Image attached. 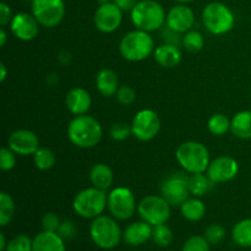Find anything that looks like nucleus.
Listing matches in <instances>:
<instances>
[{"mask_svg": "<svg viewBox=\"0 0 251 251\" xmlns=\"http://www.w3.org/2000/svg\"><path fill=\"white\" fill-rule=\"evenodd\" d=\"M176 1L180 2V4H186V2H191L194 1V0H176Z\"/></svg>", "mask_w": 251, "mask_h": 251, "instance_id": "obj_47", "label": "nucleus"}, {"mask_svg": "<svg viewBox=\"0 0 251 251\" xmlns=\"http://www.w3.org/2000/svg\"><path fill=\"white\" fill-rule=\"evenodd\" d=\"M212 181L203 173H195L189 176V190L195 198H201L211 189Z\"/></svg>", "mask_w": 251, "mask_h": 251, "instance_id": "obj_27", "label": "nucleus"}, {"mask_svg": "<svg viewBox=\"0 0 251 251\" xmlns=\"http://www.w3.org/2000/svg\"><path fill=\"white\" fill-rule=\"evenodd\" d=\"M32 250L33 251H66L65 240L56 232L38 233L32 239Z\"/></svg>", "mask_w": 251, "mask_h": 251, "instance_id": "obj_20", "label": "nucleus"}, {"mask_svg": "<svg viewBox=\"0 0 251 251\" xmlns=\"http://www.w3.org/2000/svg\"><path fill=\"white\" fill-rule=\"evenodd\" d=\"M167 26L180 33L190 31L195 24V15L189 6L184 4L176 5L167 14Z\"/></svg>", "mask_w": 251, "mask_h": 251, "instance_id": "obj_17", "label": "nucleus"}, {"mask_svg": "<svg viewBox=\"0 0 251 251\" xmlns=\"http://www.w3.org/2000/svg\"><path fill=\"white\" fill-rule=\"evenodd\" d=\"M208 131L215 136H222L230 130V120L221 113H216L208 119Z\"/></svg>", "mask_w": 251, "mask_h": 251, "instance_id": "obj_28", "label": "nucleus"}, {"mask_svg": "<svg viewBox=\"0 0 251 251\" xmlns=\"http://www.w3.org/2000/svg\"><path fill=\"white\" fill-rule=\"evenodd\" d=\"M130 135H132L131 125L126 124L124 122L114 123L110 127V137L115 141H124Z\"/></svg>", "mask_w": 251, "mask_h": 251, "instance_id": "obj_36", "label": "nucleus"}, {"mask_svg": "<svg viewBox=\"0 0 251 251\" xmlns=\"http://www.w3.org/2000/svg\"><path fill=\"white\" fill-rule=\"evenodd\" d=\"M123 20V10L118 7L114 2H104L98 6L96 10L95 17V26L97 27L98 31L103 33H112L118 27L120 26Z\"/></svg>", "mask_w": 251, "mask_h": 251, "instance_id": "obj_13", "label": "nucleus"}, {"mask_svg": "<svg viewBox=\"0 0 251 251\" xmlns=\"http://www.w3.org/2000/svg\"><path fill=\"white\" fill-rule=\"evenodd\" d=\"M206 172L213 184L227 183L237 176L239 172V164L233 157L221 156L210 162V166Z\"/></svg>", "mask_w": 251, "mask_h": 251, "instance_id": "obj_14", "label": "nucleus"}, {"mask_svg": "<svg viewBox=\"0 0 251 251\" xmlns=\"http://www.w3.org/2000/svg\"><path fill=\"white\" fill-rule=\"evenodd\" d=\"M202 22L210 33L221 36L232 31L235 24V17L227 5L213 1L206 5L203 9Z\"/></svg>", "mask_w": 251, "mask_h": 251, "instance_id": "obj_7", "label": "nucleus"}, {"mask_svg": "<svg viewBox=\"0 0 251 251\" xmlns=\"http://www.w3.org/2000/svg\"><path fill=\"white\" fill-rule=\"evenodd\" d=\"M32 15L43 27L58 26L65 15L64 0H32Z\"/></svg>", "mask_w": 251, "mask_h": 251, "instance_id": "obj_11", "label": "nucleus"}, {"mask_svg": "<svg viewBox=\"0 0 251 251\" xmlns=\"http://www.w3.org/2000/svg\"><path fill=\"white\" fill-rule=\"evenodd\" d=\"M134 251H136V250H134Z\"/></svg>", "mask_w": 251, "mask_h": 251, "instance_id": "obj_49", "label": "nucleus"}, {"mask_svg": "<svg viewBox=\"0 0 251 251\" xmlns=\"http://www.w3.org/2000/svg\"><path fill=\"white\" fill-rule=\"evenodd\" d=\"M203 237L207 239V242L210 244H220L221 242L225 240L226 229L222 225L213 223V225H210L206 228L205 233H203Z\"/></svg>", "mask_w": 251, "mask_h": 251, "instance_id": "obj_33", "label": "nucleus"}, {"mask_svg": "<svg viewBox=\"0 0 251 251\" xmlns=\"http://www.w3.org/2000/svg\"><path fill=\"white\" fill-rule=\"evenodd\" d=\"M154 42L150 32L134 29L122 38L119 51L127 61H142L153 53Z\"/></svg>", "mask_w": 251, "mask_h": 251, "instance_id": "obj_3", "label": "nucleus"}, {"mask_svg": "<svg viewBox=\"0 0 251 251\" xmlns=\"http://www.w3.org/2000/svg\"><path fill=\"white\" fill-rule=\"evenodd\" d=\"M39 22L37 21L33 15L27 12H20L12 17L10 22V28L14 36L20 41L28 42L37 37L39 32Z\"/></svg>", "mask_w": 251, "mask_h": 251, "instance_id": "obj_16", "label": "nucleus"}, {"mask_svg": "<svg viewBox=\"0 0 251 251\" xmlns=\"http://www.w3.org/2000/svg\"><path fill=\"white\" fill-rule=\"evenodd\" d=\"M25 1H32V0H25Z\"/></svg>", "mask_w": 251, "mask_h": 251, "instance_id": "obj_48", "label": "nucleus"}, {"mask_svg": "<svg viewBox=\"0 0 251 251\" xmlns=\"http://www.w3.org/2000/svg\"><path fill=\"white\" fill-rule=\"evenodd\" d=\"M179 166L186 173H205L210 166V153L205 145L198 141H185L179 145L176 152Z\"/></svg>", "mask_w": 251, "mask_h": 251, "instance_id": "obj_2", "label": "nucleus"}, {"mask_svg": "<svg viewBox=\"0 0 251 251\" xmlns=\"http://www.w3.org/2000/svg\"><path fill=\"white\" fill-rule=\"evenodd\" d=\"M90 181L95 188L108 190L113 184V172L110 167L104 163L95 164L90 171Z\"/></svg>", "mask_w": 251, "mask_h": 251, "instance_id": "obj_23", "label": "nucleus"}, {"mask_svg": "<svg viewBox=\"0 0 251 251\" xmlns=\"http://www.w3.org/2000/svg\"><path fill=\"white\" fill-rule=\"evenodd\" d=\"M137 212L142 221L153 226L163 225L171 217V205L163 196H145L137 205Z\"/></svg>", "mask_w": 251, "mask_h": 251, "instance_id": "obj_8", "label": "nucleus"}, {"mask_svg": "<svg viewBox=\"0 0 251 251\" xmlns=\"http://www.w3.org/2000/svg\"><path fill=\"white\" fill-rule=\"evenodd\" d=\"M60 218L58 215L53 212H48L42 217V228L43 230H48V232H58L59 227H60Z\"/></svg>", "mask_w": 251, "mask_h": 251, "instance_id": "obj_40", "label": "nucleus"}, {"mask_svg": "<svg viewBox=\"0 0 251 251\" xmlns=\"http://www.w3.org/2000/svg\"><path fill=\"white\" fill-rule=\"evenodd\" d=\"M15 215V203L11 196L6 193L0 194V226L5 227L11 222Z\"/></svg>", "mask_w": 251, "mask_h": 251, "instance_id": "obj_31", "label": "nucleus"}, {"mask_svg": "<svg viewBox=\"0 0 251 251\" xmlns=\"http://www.w3.org/2000/svg\"><path fill=\"white\" fill-rule=\"evenodd\" d=\"M90 237L98 248L103 250L114 249L123 239V232L115 218L98 216L90 226Z\"/></svg>", "mask_w": 251, "mask_h": 251, "instance_id": "obj_5", "label": "nucleus"}, {"mask_svg": "<svg viewBox=\"0 0 251 251\" xmlns=\"http://www.w3.org/2000/svg\"><path fill=\"white\" fill-rule=\"evenodd\" d=\"M56 233H58L64 240H71L76 234L75 225H74L71 221H64V222L60 223V227H59Z\"/></svg>", "mask_w": 251, "mask_h": 251, "instance_id": "obj_41", "label": "nucleus"}, {"mask_svg": "<svg viewBox=\"0 0 251 251\" xmlns=\"http://www.w3.org/2000/svg\"><path fill=\"white\" fill-rule=\"evenodd\" d=\"M152 237V226L145 221H139L127 226L123 232V240L130 247H140Z\"/></svg>", "mask_w": 251, "mask_h": 251, "instance_id": "obj_18", "label": "nucleus"}, {"mask_svg": "<svg viewBox=\"0 0 251 251\" xmlns=\"http://www.w3.org/2000/svg\"><path fill=\"white\" fill-rule=\"evenodd\" d=\"M107 207L113 218L126 221L131 218L136 211V200L130 189L119 186L108 194Z\"/></svg>", "mask_w": 251, "mask_h": 251, "instance_id": "obj_9", "label": "nucleus"}, {"mask_svg": "<svg viewBox=\"0 0 251 251\" xmlns=\"http://www.w3.org/2000/svg\"><path fill=\"white\" fill-rule=\"evenodd\" d=\"M162 39L166 44H172V46L180 47L183 46V36L180 32H176L172 29L171 27L166 26L162 31Z\"/></svg>", "mask_w": 251, "mask_h": 251, "instance_id": "obj_38", "label": "nucleus"}, {"mask_svg": "<svg viewBox=\"0 0 251 251\" xmlns=\"http://www.w3.org/2000/svg\"><path fill=\"white\" fill-rule=\"evenodd\" d=\"M152 242L159 248H167L173 242V232L171 228L163 223V225L153 226L152 227Z\"/></svg>", "mask_w": 251, "mask_h": 251, "instance_id": "obj_29", "label": "nucleus"}, {"mask_svg": "<svg viewBox=\"0 0 251 251\" xmlns=\"http://www.w3.org/2000/svg\"><path fill=\"white\" fill-rule=\"evenodd\" d=\"M115 96L118 98V102L123 105L132 104L135 102V98H136V93L130 86H120Z\"/></svg>", "mask_w": 251, "mask_h": 251, "instance_id": "obj_39", "label": "nucleus"}, {"mask_svg": "<svg viewBox=\"0 0 251 251\" xmlns=\"http://www.w3.org/2000/svg\"><path fill=\"white\" fill-rule=\"evenodd\" d=\"M33 162L39 171H49L55 164V154L46 147H39L33 154Z\"/></svg>", "mask_w": 251, "mask_h": 251, "instance_id": "obj_30", "label": "nucleus"}, {"mask_svg": "<svg viewBox=\"0 0 251 251\" xmlns=\"http://www.w3.org/2000/svg\"><path fill=\"white\" fill-rule=\"evenodd\" d=\"M7 243H6V238H5L4 233L0 234V251H5L6 250Z\"/></svg>", "mask_w": 251, "mask_h": 251, "instance_id": "obj_45", "label": "nucleus"}, {"mask_svg": "<svg viewBox=\"0 0 251 251\" xmlns=\"http://www.w3.org/2000/svg\"><path fill=\"white\" fill-rule=\"evenodd\" d=\"M166 11L154 0H141L131 10V20L137 29L153 32L161 28L166 22Z\"/></svg>", "mask_w": 251, "mask_h": 251, "instance_id": "obj_4", "label": "nucleus"}, {"mask_svg": "<svg viewBox=\"0 0 251 251\" xmlns=\"http://www.w3.org/2000/svg\"><path fill=\"white\" fill-rule=\"evenodd\" d=\"M108 205V195L104 190L95 188H87L78 191L74 198V211L80 217L87 220H95L103 213Z\"/></svg>", "mask_w": 251, "mask_h": 251, "instance_id": "obj_6", "label": "nucleus"}, {"mask_svg": "<svg viewBox=\"0 0 251 251\" xmlns=\"http://www.w3.org/2000/svg\"><path fill=\"white\" fill-rule=\"evenodd\" d=\"M161 194L171 206H181L190 195L189 176L186 172H173L169 174L161 185Z\"/></svg>", "mask_w": 251, "mask_h": 251, "instance_id": "obj_10", "label": "nucleus"}, {"mask_svg": "<svg viewBox=\"0 0 251 251\" xmlns=\"http://www.w3.org/2000/svg\"><path fill=\"white\" fill-rule=\"evenodd\" d=\"M103 136L102 125L91 115H76L68 126L71 144L80 149H91L98 145Z\"/></svg>", "mask_w": 251, "mask_h": 251, "instance_id": "obj_1", "label": "nucleus"}, {"mask_svg": "<svg viewBox=\"0 0 251 251\" xmlns=\"http://www.w3.org/2000/svg\"><path fill=\"white\" fill-rule=\"evenodd\" d=\"M230 131L238 139H251V110H243L232 118Z\"/></svg>", "mask_w": 251, "mask_h": 251, "instance_id": "obj_24", "label": "nucleus"}, {"mask_svg": "<svg viewBox=\"0 0 251 251\" xmlns=\"http://www.w3.org/2000/svg\"><path fill=\"white\" fill-rule=\"evenodd\" d=\"M15 164H16L15 152L11 151L9 147H2L0 150V168H1V171H11Z\"/></svg>", "mask_w": 251, "mask_h": 251, "instance_id": "obj_37", "label": "nucleus"}, {"mask_svg": "<svg viewBox=\"0 0 251 251\" xmlns=\"http://www.w3.org/2000/svg\"><path fill=\"white\" fill-rule=\"evenodd\" d=\"M12 14H11V9L7 4L5 2H1L0 4V25L1 27H5L7 24H10L12 20Z\"/></svg>", "mask_w": 251, "mask_h": 251, "instance_id": "obj_42", "label": "nucleus"}, {"mask_svg": "<svg viewBox=\"0 0 251 251\" xmlns=\"http://www.w3.org/2000/svg\"><path fill=\"white\" fill-rule=\"evenodd\" d=\"M153 56L157 64H159L162 68L167 69L176 68L181 61L180 48L176 46H172V44L163 43L162 46H159L153 51Z\"/></svg>", "mask_w": 251, "mask_h": 251, "instance_id": "obj_21", "label": "nucleus"}, {"mask_svg": "<svg viewBox=\"0 0 251 251\" xmlns=\"http://www.w3.org/2000/svg\"><path fill=\"white\" fill-rule=\"evenodd\" d=\"M5 251H33L32 250V239L28 235H16L7 243Z\"/></svg>", "mask_w": 251, "mask_h": 251, "instance_id": "obj_35", "label": "nucleus"}, {"mask_svg": "<svg viewBox=\"0 0 251 251\" xmlns=\"http://www.w3.org/2000/svg\"><path fill=\"white\" fill-rule=\"evenodd\" d=\"M115 5L118 7L123 10V11H131L136 4L139 2V0H113Z\"/></svg>", "mask_w": 251, "mask_h": 251, "instance_id": "obj_43", "label": "nucleus"}, {"mask_svg": "<svg viewBox=\"0 0 251 251\" xmlns=\"http://www.w3.org/2000/svg\"><path fill=\"white\" fill-rule=\"evenodd\" d=\"M7 145L11 151L21 156H29L39 149V139L33 131L20 129L12 132L7 139Z\"/></svg>", "mask_w": 251, "mask_h": 251, "instance_id": "obj_15", "label": "nucleus"}, {"mask_svg": "<svg viewBox=\"0 0 251 251\" xmlns=\"http://www.w3.org/2000/svg\"><path fill=\"white\" fill-rule=\"evenodd\" d=\"M0 71H1V74H0V81H1V82H4L5 78H6V76H7L6 66H5L4 63L0 64Z\"/></svg>", "mask_w": 251, "mask_h": 251, "instance_id": "obj_44", "label": "nucleus"}, {"mask_svg": "<svg viewBox=\"0 0 251 251\" xmlns=\"http://www.w3.org/2000/svg\"><path fill=\"white\" fill-rule=\"evenodd\" d=\"M119 78L112 69H102L96 76V87L98 92L104 97H112L117 95L119 90Z\"/></svg>", "mask_w": 251, "mask_h": 251, "instance_id": "obj_22", "label": "nucleus"}, {"mask_svg": "<svg viewBox=\"0 0 251 251\" xmlns=\"http://www.w3.org/2000/svg\"><path fill=\"white\" fill-rule=\"evenodd\" d=\"M232 238L239 247L251 248V218L239 221L233 227Z\"/></svg>", "mask_w": 251, "mask_h": 251, "instance_id": "obj_26", "label": "nucleus"}, {"mask_svg": "<svg viewBox=\"0 0 251 251\" xmlns=\"http://www.w3.org/2000/svg\"><path fill=\"white\" fill-rule=\"evenodd\" d=\"M205 46L203 36L199 31H188L183 36V47L191 53L200 51Z\"/></svg>", "mask_w": 251, "mask_h": 251, "instance_id": "obj_32", "label": "nucleus"}, {"mask_svg": "<svg viewBox=\"0 0 251 251\" xmlns=\"http://www.w3.org/2000/svg\"><path fill=\"white\" fill-rule=\"evenodd\" d=\"M181 251H210V243L203 235H193L184 243Z\"/></svg>", "mask_w": 251, "mask_h": 251, "instance_id": "obj_34", "label": "nucleus"}, {"mask_svg": "<svg viewBox=\"0 0 251 251\" xmlns=\"http://www.w3.org/2000/svg\"><path fill=\"white\" fill-rule=\"evenodd\" d=\"M66 108L71 114L83 115L90 110L91 104H92V98L90 93L82 87H75L70 90L66 95L65 98Z\"/></svg>", "mask_w": 251, "mask_h": 251, "instance_id": "obj_19", "label": "nucleus"}, {"mask_svg": "<svg viewBox=\"0 0 251 251\" xmlns=\"http://www.w3.org/2000/svg\"><path fill=\"white\" fill-rule=\"evenodd\" d=\"M181 215L185 220L190 222H198L202 220L206 213V206L199 198L188 199L183 205L180 206Z\"/></svg>", "mask_w": 251, "mask_h": 251, "instance_id": "obj_25", "label": "nucleus"}, {"mask_svg": "<svg viewBox=\"0 0 251 251\" xmlns=\"http://www.w3.org/2000/svg\"><path fill=\"white\" fill-rule=\"evenodd\" d=\"M250 90H251V87H250Z\"/></svg>", "mask_w": 251, "mask_h": 251, "instance_id": "obj_50", "label": "nucleus"}, {"mask_svg": "<svg viewBox=\"0 0 251 251\" xmlns=\"http://www.w3.org/2000/svg\"><path fill=\"white\" fill-rule=\"evenodd\" d=\"M5 42H6V33H5L4 27H1L0 28V47H4Z\"/></svg>", "mask_w": 251, "mask_h": 251, "instance_id": "obj_46", "label": "nucleus"}, {"mask_svg": "<svg viewBox=\"0 0 251 251\" xmlns=\"http://www.w3.org/2000/svg\"><path fill=\"white\" fill-rule=\"evenodd\" d=\"M161 129V120L152 109H142L135 114L131 122V131L139 141H150L154 139Z\"/></svg>", "mask_w": 251, "mask_h": 251, "instance_id": "obj_12", "label": "nucleus"}]
</instances>
